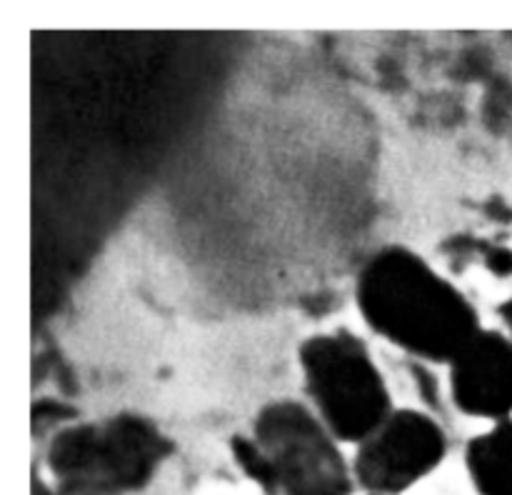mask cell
Wrapping results in <instances>:
<instances>
[{"label":"cell","instance_id":"obj_2","mask_svg":"<svg viewBox=\"0 0 512 495\" xmlns=\"http://www.w3.org/2000/svg\"><path fill=\"white\" fill-rule=\"evenodd\" d=\"M173 450L150 418L115 413L60 430L45 463L65 495H118L145 488Z\"/></svg>","mask_w":512,"mask_h":495},{"label":"cell","instance_id":"obj_9","mask_svg":"<svg viewBox=\"0 0 512 495\" xmlns=\"http://www.w3.org/2000/svg\"><path fill=\"white\" fill-rule=\"evenodd\" d=\"M488 268L495 275H512V250H493L488 258Z\"/></svg>","mask_w":512,"mask_h":495},{"label":"cell","instance_id":"obj_4","mask_svg":"<svg viewBox=\"0 0 512 495\" xmlns=\"http://www.w3.org/2000/svg\"><path fill=\"white\" fill-rule=\"evenodd\" d=\"M250 438L268 458L275 495H353V465L310 405L300 400L263 405Z\"/></svg>","mask_w":512,"mask_h":495},{"label":"cell","instance_id":"obj_3","mask_svg":"<svg viewBox=\"0 0 512 495\" xmlns=\"http://www.w3.org/2000/svg\"><path fill=\"white\" fill-rule=\"evenodd\" d=\"M298 363L310 408L340 443L360 445L395 410L368 343L348 328L310 335Z\"/></svg>","mask_w":512,"mask_h":495},{"label":"cell","instance_id":"obj_1","mask_svg":"<svg viewBox=\"0 0 512 495\" xmlns=\"http://www.w3.org/2000/svg\"><path fill=\"white\" fill-rule=\"evenodd\" d=\"M355 303L373 333L423 363L450 365L483 330L468 295L405 245H383L365 260Z\"/></svg>","mask_w":512,"mask_h":495},{"label":"cell","instance_id":"obj_8","mask_svg":"<svg viewBox=\"0 0 512 495\" xmlns=\"http://www.w3.org/2000/svg\"><path fill=\"white\" fill-rule=\"evenodd\" d=\"M230 453H233L235 463L240 465V470H243L250 480H255L268 495H275L273 470H270L268 458L260 453V448L255 445L253 438H248V435H233V438H230Z\"/></svg>","mask_w":512,"mask_h":495},{"label":"cell","instance_id":"obj_5","mask_svg":"<svg viewBox=\"0 0 512 495\" xmlns=\"http://www.w3.org/2000/svg\"><path fill=\"white\" fill-rule=\"evenodd\" d=\"M448 450V433L433 415L395 408L355 450V483L370 495H400L440 468Z\"/></svg>","mask_w":512,"mask_h":495},{"label":"cell","instance_id":"obj_10","mask_svg":"<svg viewBox=\"0 0 512 495\" xmlns=\"http://www.w3.org/2000/svg\"><path fill=\"white\" fill-rule=\"evenodd\" d=\"M498 313H500V320L505 323V328H508V335L512 338V298L505 300L503 305H498Z\"/></svg>","mask_w":512,"mask_h":495},{"label":"cell","instance_id":"obj_6","mask_svg":"<svg viewBox=\"0 0 512 495\" xmlns=\"http://www.w3.org/2000/svg\"><path fill=\"white\" fill-rule=\"evenodd\" d=\"M450 398L463 415L510 420L512 413V338L483 328L450 363Z\"/></svg>","mask_w":512,"mask_h":495},{"label":"cell","instance_id":"obj_7","mask_svg":"<svg viewBox=\"0 0 512 495\" xmlns=\"http://www.w3.org/2000/svg\"><path fill=\"white\" fill-rule=\"evenodd\" d=\"M465 468L480 495H512V420L468 440Z\"/></svg>","mask_w":512,"mask_h":495}]
</instances>
